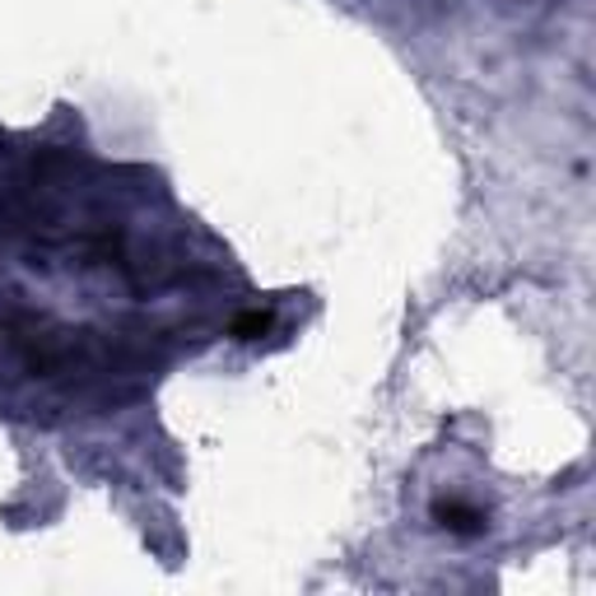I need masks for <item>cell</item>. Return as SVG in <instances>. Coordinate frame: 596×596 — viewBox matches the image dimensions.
<instances>
[{
  "instance_id": "6da1fadb",
  "label": "cell",
  "mask_w": 596,
  "mask_h": 596,
  "mask_svg": "<svg viewBox=\"0 0 596 596\" xmlns=\"http://www.w3.org/2000/svg\"><path fill=\"white\" fill-rule=\"evenodd\" d=\"M433 522L456 531V536H481L485 531V512L475 504H466V499H439L433 504Z\"/></svg>"
},
{
  "instance_id": "7a4b0ae2",
  "label": "cell",
  "mask_w": 596,
  "mask_h": 596,
  "mask_svg": "<svg viewBox=\"0 0 596 596\" xmlns=\"http://www.w3.org/2000/svg\"><path fill=\"white\" fill-rule=\"evenodd\" d=\"M271 327H275L271 312H243V317L233 322V335H238V341H256V335H266Z\"/></svg>"
}]
</instances>
